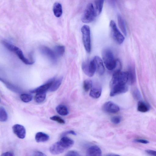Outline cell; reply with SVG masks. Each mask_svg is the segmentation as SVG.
I'll list each match as a JSON object with an SVG mask.
<instances>
[{"label": "cell", "instance_id": "obj_1", "mask_svg": "<svg viewBox=\"0 0 156 156\" xmlns=\"http://www.w3.org/2000/svg\"><path fill=\"white\" fill-rule=\"evenodd\" d=\"M128 81L127 72H115L110 83V87H120L126 85Z\"/></svg>", "mask_w": 156, "mask_h": 156}, {"label": "cell", "instance_id": "obj_2", "mask_svg": "<svg viewBox=\"0 0 156 156\" xmlns=\"http://www.w3.org/2000/svg\"><path fill=\"white\" fill-rule=\"evenodd\" d=\"M102 55L107 69L109 70L114 69L116 66L117 59L115 58L112 51L109 49H104L102 51Z\"/></svg>", "mask_w": 156, "mask_h": 156}, {"label": "cell", "instance_id": "obj_3", "mask_svg": "<svg viewBox=\"0 0 156 156\" xmlns=\"http://www.w3.org/2000/svg\"><path fill=\"white\" fill-rule=\"evenodd\" d=\"M2 43L9 50L15 53L24 63L27 65H32L34 63V62L30 61L25 58L22 50L18 47L6 41H3Z\"/></svg>", "mask_w": 156, "mask_h": 156}, {"label": "cell", "instance_id": "obj_4", "mask_svg": "<svg viewBox=\"0 0 156 156\" xmlns=\"http://www.w3.org/2000/svg\"><path fill=\"white\" fill-rule=\"evenodd\" d=\"M82 34V40L86 51L90 53L91 50L90 30V27L87 25H84L81 28Z\"/></svg>", "mask_w": 156, "mask_h": 156}, {"label": "cell", "instance_id": "obj_5", "mask_svg": "<svg viewBox=\"0 0 156 156\" xmlns=\"http://www.w3.org/2000/svg\"><path fill=\"white\" fill-rule=\"evenodd\" d=\"M96 17L93 5L92 3H89L84 11L81 20L84 23H89L92 22Z\"/></svg>", "mask_w": 156, "mask_h": 156}, {"label": "cell", "instance_id": "obj_6", "mask_svg": "<svg viewBox=\"0 0 156 156\" xmlns=\"http://www.w3.org/2000/svg\"><path fill=\"white\" fill-rule=\"evenodd\" d=\"M109 26L111 35L114 41L119 44L122 43L124 40V37L118 29L113 20L110 21Z\"/></svg>", "mask_w": 156, "mask_h": 156}, {"label": "cell", "instance_id": "obj_7", "mask_svg": "<svg viewBox=\"0 0 156 156\" xmlns=\"http://www.w3.org/2000/svg\"><path fill=\"white\" fill-rule=\"evenodd\" d=\"M82 68L85 74L89 77H92L96 71L95 64L93 59L90 61H86L83 62Z\"/></svg>", "mask_w": 156, "mask_h": 156}, {"label": "cell", "instance_id": "obj_8", "mask_svg": "<svg viewBox=\"0 0 156 156\" xmlns=\"http://www.w3.org/2000/svg\"><path fill=\"white\" fill-rule=\"evenodd\" d=\"M39 50L42 54L46 57L51 62L55 63L57 62V57L54 51L45 46H41Z\"/></svg>", "mask_w": 156, "mask_h": 156}, {"label": "cell", "instance_id": "obj_9", "mask_svg": "<svg viewBox=\"0 0 156 156\" xmlns=\"http://www.w3.org/2000/svg\"><path fill=\"white\" fill-rule=\"evenodd\" d=\"M102 108L104 112L110 113H116L119 112L120 109L118 106L111 101H108L105 103Z\"/></svg>", "mask_w": 156, "mask_h": 156}, {"label": "cell", "instance_id": "obj_10", "mask_svg": "<svg viewBox=\"0 0 156 156\" xmlns=\"http://www.w3.org/2000/svg\"><path fill=\"white\" fill-rule=\"evenodd\" d=\"M12 129L14 133L19 138L21 139L25 138L26 135V131L23 126L16 124L12 126Z\"/></svg>", "mask_w": 156, "mask_h": 156}, {"label": "cell", "instance_id": "obj_11", "mask_svg": "<svg viewBox=\"0 0 156 156\" xmlns=\"http://www.w3.org/2000/svg\"><path fill=\"white\" fill-rule=\"evenodd\" d=\"M96 71L100 75H103L105 72L103 62L101 58L98 56H95L93 59Z\"/></svg>", "mask_w": 156, "mask_h": 156}, {"label": "cell", "instance_id": "obj_12", "mask_svg": "<svg viewBox=\"0 0 156 156\" xmlns=\"http://www.w3.org/2000/svg\"><path fill=\"white\" fill-rule=\"evenodd\" d=\"M66 149L59 141L53 144L50 147L49 151L51 154L57 155L63 152Z\"/></svg>", "mask_w": 156, "mask_h": 156}, {"label": "cell", "instance_id": "obj_13", "mask_svg": "<svg viewBox=\"0 0 156 156\" xmlns=\"http://www.w3.org/2000/svg\"><path fill=\"white\" fill-rule=\"evenodd\" d=\"M55 80L54 78L51 79L44 84L34 90H31L30 92L32 93H36L46 92L49 89L52 83Z\"/></svg>", "mask_w": 156, "mask_h": 156}, {"label": "cell", "instance_id": "obj_14", "mask_svg": "<svg viewBox=\"0 0 156 156\" xmlns=\"http://www.w3.org/2000/svg\"><path fill=\"white\" fill-rule=\"evenodd\" d=\"M127 72L128 74V83L132 85L136 81V76L135 67L133 66H129Z\"/></svg>", "mask_w": 156, "mask_h": 156}, {"label": "cell", "instance_id": "obj_15", "mask_svg": "<svg viewBox=\"0 0 156 156\" xmlns=\"http://www.w3.org/2000/svg\"><path fill=\"white\" fill-rule=\"evenodd\" d=\"M102 152L100 148L98 146H93L88 148L86 153L87 156H100Z\"/></svg>", "mask_w": 156, "mask_h": 156}, {"label": "cell", "instance_id": "obj_16", "mask_svg": "<svg viewBox=\"0 0 156 156\" xmlns=\"http://www.w3.org/2000/svg\"><path fill=\"white\" fill-rule=\"evenodd\" d=\"M104 2V0H95L94 8L96 17L101 12Z\"/></svg>", "mask_w": 156, "mask_h": 156}, {"label": "cell", "instance_id": "obj_17", "mask_svg": "<svg viewBox=\"0 0 156 156\" xmlns=\"http://www.w3.org/2000/svg\"><path fill=\"white\" fill-rule=\"evenodd\" d=\"M49 139V136L42 132H37L35 135V139L38 143L45 142L48 140Z\"/></svg>", "mask_w": 156, "mask_h": 156}, {"label": "cell", "instance_id": "obj_18", "mask_svg": "<svg viewBox=\"0 0 156 156\" xmlns=\"http://www.w3.org/2000/svg\"><path fill=\"white\" fill-rule=\"evenodd\" d=\"M59 141L66 149L72 147L74 144L73 140L66 136L62 137Z\"/></svg>", "mask_w": 156, "mask_h": 156}, {"label": "cell", "instance_id": "obj_19", "mask_svg": "<svg viewBox=\"0 0 156 156\" xmlns=\"http://www.w3.org/2000/svg\"><path fill=\"white\" fill-rule=\"evenodd\" d=\"M63 78L60 77L55 80L52 83L49 90L51 92H53L57 90L60 86L62 81Z\"/></svg>", "mask_w": 156, "mask_h": 156}, {"label": "cell", "instance_id": "obj_20", "mask_svg": "<svg viewBox=\"0 0 156 156\" xmlns=\"http://www.w3.org/2000/svg\"><path fill=\"white\" fill-rule=\"evenodd\" d=\"M101 93V88L99 87L92 88L90 92V96L94 98H98L100 97Z\"/></svg>", "mask_w": 156, "mask_h": 156}, {"label": "cell", "instance_id": "obj_21", "mask_svg": "<svg viewBox=\"0 0 156 156\" xmlns=\"http://www.w3.org/2000/svg\"><path fill=\"white\" fill-rule=\"evenodd\" d=\"M53 11L55 16L57 17H60L62 15V12L61 4L58 2L55 3L53 5Z\"/></svg>", "mask_w": 156, "mask_h": 156}, {"label": "cell", "instance_id": "obj_22", "mask_svg": "<svg viewBox=\"0 0 156 156\" xmlns=\"http://www.w3.org/2000/svg\"><path fill=\"white\" fill-rule=\"evenodd\" d=\"M56 110L58 114L62 116L67 115L69 113L67 107L63 105H58L56 108Z\"/></svg>", "mask_w": 156, "mask_h": 156}, {"label": "cell", "instance_id": "obj_23", "mask_svg": "<svg viewBox=\"0 0 156 156\" xmlns=\"http://www.w3.org/2000/svg\"><path fill=\"white\" fill-rule=\"evenodd\" d=\"M117 20L119 27L121 31L125 36L127 35V31L125 22L121 16L118 15Z\"/></svg>", "mask_w": 156, "mask_h": 156}, {"label": "cell", "instance_id": "obj_24", "mask_svg": "<svg viewBox=\"0 0 156 156\" xmlns=\"http://www.w3.org/2000/svg\"><path fill=\"white\" fill-rule=\"evenodd\" d=\"M148 106L145 102L140 101L138 103L137 110L141 112H145L149 110Z\"/></svg>", "mask_w": 156, "mask_h": 156}, {"label": "cell", "instance_id": "obj_25", "mask_svg": "<svg viewBox=\"0 0 156 156\" xmlns=\"http://www.w3.org/2000/svg\"><path fill=\"white\" fill-rule=\"evenodd\" d=\"M54 51L57 57L62 56L65 51V47L62 45H57L54 48Z\"/></svg>", "mask_w": 156, "mask_h": 156}, {"label": "cell", "instance_id": "obj_26", "mask_svg": "<svg viewBox=\"0 0 156 156\" xmlns=\"http://www.w3.org/2000/svg\"><path fill=\"white\" fill-rule=\"evenodd\" d=\"M0 80L5 84L8 88L12 91L15 92H18L20 91L19 88L16 86L1 78H0Z\"/></svg>", "mask_w": 156, "mask_h": 156}, {"label": "cell", "instance_id": "obj_27", "mask_svg": "<svg viewBox=\"0 0 156 156\" xmlns=\"http://www.w3.org/2000/svg\"><path fill=\"white\" fill-rule=\"evenodd\" d=\"M46 97V92L38 93L35 96V100L37 103H41L44 101Z\"/></svg>", "mask_w": 156, "mask_h": 156}, {"label": "cell", "instance_id": "obj_28", "mask_svg": "<svg viewBox=\"0 0 156 156\" xmlns=\"http://www.w3.org/2000/svg\"><path fill=\"white\" fill-rule=\"evenodd\" d=\"M8 119V115L7 112L3 107L0 108V121L2 122H5Z\"/></svg>", "mask_w": 156, "mask_h": 156}, {"label": "cell", "instance_id": "obj_29", "mask_svg": "<svg viewBox=\"0 0 156 156\" xmlns=\"http://www.w3.org/2000/svg\"><path fill=\"white\" fill-rule=\"evenodd\" d=\"M93 83L90 79H86L83 82V87L84 90L86 92L88 91L92 87Z\"/></svg>", "mask_w": 156, "mask_h": 156}, {"label": "cell", "instance_id": "obj_30", "mask_svg": "<svg viewBox=\"0 0 156 156\" xmlns=\"http://www.w3.org/2000/svg\"><path fill=\"white\" fill-rule=\"evenodd\" d=\"M21 100L24 102H28L32 100V96L27 94H23L20 96Z\"/></svg>", "mask_w": 156, "mask_h": 156}, {"label": "cell", "instance_id": "obj_31", "mask_svg": "<svg viewBox=\"0 0 156 156\" xmlns=\"http://www.w3.org/2000/svg\"><path fill=\"white\" fill-rule=\"evenodd\" d=\"M51 120L55 121L60 124H64L65 121L62 119L57 115H54L50 117Z\"/></svg>", "mask_w": 156, "mask_h": 156}, {"label": "cell", "instance_id": "obj_32", "mask_svg": "<svg viewBox=\"0 0 156 156\" xmlns=\"http://www.w3.org/2000/svg\"><path fill=\"white\" fill-rule=\"evenodd\" d=\"M133 97L136 100H139L141 98L140 93L137 89H134L133 92Z\"/></svg>", "mask_w": 156, "mask_h": 156}, {"label": "cell", "instance_id": "obj_33", "mask_svg": "<svg viewBox=\"0 0 156 156\" xmlns=\"http://www.w3.org/2000/svg\"><path fill=\"white\" fill-rule=\"evenodd\" d=\"M121 120V117L119 116L113 117L111 119V122L115 124H117L120 123Z\"/></svg>", "mask_w": 156, "mask_h": 156}, {"label": "cell", "instance_id": "obj_34", "mask_svg": "<svg viewBox=\"0 0 156 156\" xmlns=\"http://www.w3.org/2000/svg\"><path fill=\"white\" fill-rule=\"evenodd\" d=\"M66 156H80L79 153L75 151H70L68 152L65 155Z\"/></svg>", "mask_w": 156, "mask_h": 156}, {"label": "cell", "instance_id": "obj_35", "mask_svg": "<svg viewBox=\"0 0 156 156\" xmlns=\"http://www.w3.org/2000/svg\"><path fill=\"white\" fill-rule=\"evenodd\" d=\"M33 156H44L46 155L42 152L39 151H34L32 153Z\"/></svg>", "mask_w": 156, "mask_h": 156}, {"label": "cell", "instance_id": "obj_36", "mask_svg": "<svg viewBox=\"0 0 156 156\" xmlns=\"http://www.w3.org/2000/svg\"><path fill=\"white\" fill-rule=\"evenodd\" d=\"M145 151L147 154L149 155L156 156V151L151 150H147Z\"/></svg>", "mask_w": 156, "mask_h": 156}, {"label": "cell", "instance_id": "obj_37", "mask_svg": "<svg viewBox=\"0 0 156 156\" xmlns=\"http://www.w3.org/2000/svg\"><path fill=\"white\" fill-rule=\"evenodd\" d=\"M14 155V153L11 151H7L4 152L1 155L2 156H13Z\"/></svg>", "mask_w": 156, "mask_h": 156}, {"label": "cell", "instance_id": "obj_38", "mask_svg": "<svg viewBox=\"0 0 156 156\" xmlns=\"http://www.w3.org/2000/svg\"><path fill=\"white\" fill-rule=\"evenodd\" d=\"M134 142L143 143L144 144H147L149 143V141L147 140L143 139H136L134 140Z\"/></svg>", "mask_w": 156, "mask_h": 156}, {"label": "cell", "instance_id": "obj_39", "mask_svg": "<svg viewBox=\"0 0 156 156\" xmlns=\"http://www.w3.org/2000/svg\"><path fill=\"white\" fill-rule=\"evenodd\" d=\"M72 134L74 135H76V133L74 131L72 130L67 131L64 133V134Z\"/></svg>", "mask_w": 156, "mask_h": 156}, {"label": "cell", "instance_id": "obj_40", "mask_svg": "<svg viewBox=\"0 0 156 156\" xmlns=\"http://www.w3.org/2000/svg\"><path fill=\"white\" fill-rule=\"evenodd\" d=\"M107 156H116V155H117V154H108V155H107Z\"/></svg>", "mask_w": 156, "mask_h": 156}]
</instances>
